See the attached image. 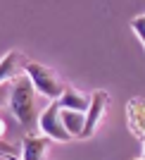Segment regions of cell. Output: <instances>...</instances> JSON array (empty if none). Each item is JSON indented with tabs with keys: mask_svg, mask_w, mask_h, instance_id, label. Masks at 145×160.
Here are the masks:
<instances>
[{
	"mask_svg": "<svg viewBox=\"0 0 145 160\" xmlns=\"http://www.w3.org/2000/svg\"><path fill=\"white\" fill-rule=\"evenodd\" d=\"M38 96L40 93L33 88L31 79H29L26 74L12 84V93H10L7 108H10L12 117L19 122L21 127H24V132H29V134L38 129V120H40V115H43L40 112V105H38Z\"/></svg>",
	"mask_w": 145,
	"mask_h": 160,
	"instance_id": "cell-1",
	"label": "cell"
},
{
	"mask_svg": "<svg viewBox=\"0 0 145 160\" xmlns=\"http://www.w3.org/2000/svg\"><path fill=\"white\" fill-rule=\"evenodd\" d=\"M26 77L31 79L33 88H36L43 98H50V103H53V100H59L62 93L67 91L57 74H55L50 67L40 65V62H29L26 65Z\"/></svg>",
	"mask_w": 145,
	"mask_h": 160,
	"instance_id": "cell-2",
	"label": "cell"
},
{
	"mask_svg": "<svg viewBox=\"0 0 145 160\" xmlns=\"http://www.w3.org/2000/svg\"><path fill=\"white\" fill-rule=\"evenodd\" d=\"M38 129L45 134L48 139H55V141H69L72 139L69 132L64 129V124H62V108H59L57 100H53L43 110V115L38 120Z\"/></svg>",
	"mask_w": 145,
	"mask_h": 160,
	"instance_id": "cell-3",
	"label": "cell"
},
{
	"mask_svg": "<svg viewBox=\"0 0 145 160\" xmlns=\"http://www.w3.org/2000/svg\"><path fill=\"white\" fill-rule=\"evenodd\" d=\"M26 65L24 55L19 50H10V53L0 60V84H14L26 74Z\"/></svg>",
	"mask_w": 145,
	"mask_h": 160,
	"instance_id": "cell-4",
	"label": "cell"
},
{
	"mask_svg": "<svg viewBox=\"0 0 145 160\" xmlns=\"http://www.w3.org/2000/svg\"><path fill=\"white\" fill-rule=\"evenodd\" d=\"M105 108H107V93L105 91H95L91 96V108L86 112V129H83V136L81 139H88L95 129H98L102 115H105Z\"/></svg>",
	"mask_w": 145,
	"mask_h": 160,
	"instance_id": "cell-5",
	"label": "cell"
},
{
	"mask_svg": "<svg viewBox=\"0 0 145 160\" xmlns=\"http://www.w3.org/2000/svg\"><path fill=\"white\" fill-rule=\"evenodd\" d=\"M57 103H59L62 110H74V112H83V115H86L88 108H91V98L83 96L81 91H76V88H67Z\"/></svg>",
	"mask_w": 145,
	"mask_h": 160,
	"instance_id": "cell-6",
	"label": "cell"
},
{
	"mask_svg": "<svg viewBox=\"0 0 145 160\" xmlns=\"http://www.w3.org/2000/svg\"><path fill=\"white\" fill-rule=\"evenodd\" d=\"M24 160H45L48 155V136H31L29 134L21 143Z\"/></svg>",
	"mask_w": 145,
	"mask_h": 160,
	"instance_id": "cell-7",
	"label": "cell"
},
{
	"mask_svg": "<svg viewBox=\"0 0 145 160\" xmlns=\"http://www.w3.org/2000/svg\"><path fill=\"white\" fill-rule=\"evenodd\" d=\"M129 124L133 134H145V100L136 98L129 103Z\"/></svg>",
	"mask_w": 145,
	"mask_h": 160,
	"instance_id": "cell-8",
	"label": "cell"
},
{
	"mask_svg": "<svg viewBox=\"0 0 145 160\" xmlns=\"http://www.w3.org/2000/svg\"><path fill=\"white\" fill-rule=\"evenodd\" d=\"M62 124L69 132L72 139L76 136H83V129H86V115L83 112H74V110H62Z\"/></svg>",
	"mask_w": 145,
	"mask_h": 160,
	"instance_id": "cell-9",
	"label": "cell"
},
{
	"mask_svg": "<svg viewBox=\"0 0 145 160\" xmlns=\"http://www.w3.org/2000/svg\"><path fill=\"white\" fill-rule=\"evenodd\" d=\"M7 132H10V124H7L5 117H0V155H7V158L17 160L19 153H17V146L7 141Z\"/></svg>",
	"mask_w": 145,
	"mask_h": 160,
	"instance_id": "cell-10",
	"label": "cell"
},
{
	"mask_svg": "<svg viewBox=\"0 0 145 160\" xmlns=\"http://www.w3.org/2000/svg\"><path fill=\"white\" fill-rule=\"evenodd\" d=\"M131 29L136 31V36L143 41V46H145V14H140V17H133V19H131Z\"/></svg>",
	"mask_w": 145,
	"mask_h": 160,
	"instance_id": "cell-11",
	"label": "cell"
},
{
	"mask_svg": "<svg viewBox=\"0 0 145 160\" xmlns=\"http://www.w3.org/2000/svg\"><path fill=\"white\" fill-rule=\"evenodd\" d=\"M10 93H12V84H0V108L10 103Z\"/></svg>",
	"mask_w": 145,
	"mask_h": 160,
	"instance_id": "cell-12",
	"label": "cell"
},
{
	"mask_svg": "<svg viewBox=\"0 0 145 160\" xmlns=\"http://www.w3.org/2000/svg\"><path fill=\"white\" fill-rule=\"evenodd\" d=\"M143 158H145V141H143Z\"/></svg>",
	"mask_w": 145,
	"mask_h": 160,
	"instance_id": "cell-13",
	"label": "cell"
},
{
	"mask_svg": "<svg viewBox=\"0 0 145 160\" xmlns=\"http://www.w3.org/2000/svg\"><path fill=\"white\" fill-rule=\"evenodd\" d=\"M138 160H145V158H138Z\"/></svg>",
	"mask_w": 145,
	"mask_h": 160,
	"instance_id": "cell-14",
	"label": "cell"
}]
</instances>
